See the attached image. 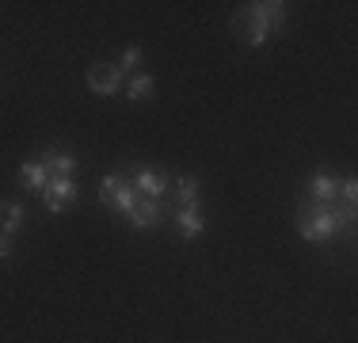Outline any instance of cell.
Masks as SVG:
<instances>
[{
	"mask_svg": "<svg viewBox=\"0 0 358 343\" xmlns=\"http://www.w3.org/2000/svg\"><path fill=\"white\" fill-rule=\"evenodd\" d=\"M20 183L27 187V191L42 195V191H46V183H50V176H46V168H42L38 160H27V164L20 168Z\"/></svg>",
	"mask_w": 358,
	"mask_h": 343,
	"instance_id": "9c48e42d",
	"label": "cell"
},
{
	"mask_svg": "<svg viewBox=\"0 0 358 343\" xmlns=\"http://www.w3.org/2000/svg\"><path fill=\"white\" fill-rule=\"evenodd\" d=\"M176 191H179V210H199V179L194 176H179Z\"/></svg>",
	"mask_w": 358,
	"mask_h": 343,
	"instance_id": "30bf717a",
	"label": "cell"
},
{
	"mask_svg": "<svg viewBox=\"0 0 358 343\" xmlns=\"http://www.w3.org/2000/svg\"><path fill=\"white\" fill-rule=\"evenodd\" d=\"M282 15H286V8L278 4H271V0H263V4H248V8H241L236 12V20H233V27L241 31V38H244V46H263L267 42V34L282 23Z\"/></svg>",
	"mask_w": 358,
	"mask_h": 343,
	"instance_id": "7a4b0ae2",
	"label": "cell"
},
{
	"mask_svg": "<svg viewBox=\"0 0 358 343\" xmlns=\"http://www.w3.org/2000/svg\"><path fill=\"white\" fill-rule=\"evenodd\" d=\"M88 88L99 96H115L122 88V69L118 65H92L88 69Z\"/></svg>",
	"mask_w": 358,
	"mask_h": 343,
	"instance_id": "8992f818",
	"label": "cell"
},
{
	"mask_svg": "<svg viewBox=\"0 0 358 343\" xmlns=\"http://www.w3.org/2000/svg\"><path fill=\"white\" fill-rule=\"evenodd\" d=\"M202 225H206V221H202V214L199 210H179V221H176V229H179V237H199L202 233Z\"/></svg>",
	"mask_w": 358,
	"mask_h": 343,
	"instance_id": "7c38bea8",
	"label": "cell"
},
{
	"mask_svg": "<svg viewBox=\"0 0 358 343\" xmlns=\"http://www.w3.org/2000/svg\"><path fill=\"white\" fill-rule=\"evenodd\" d=\"M99 195H103L107 206H115V210L122 214L126 206H130V199H134L130 176H103V183H99Z\"/></svg>",
	"mask_w": 358,
	"mask_h": 343,
	"instance_id": "5b68a950",
	"label": "cell"
},
{
	"mask_svg": "<svg viewBox=\"0 0 358 343\" xmlns=\"http://www.w3.org/2000/svg\"><path fill=\"white\" fill-rule=\"evenodd\" d=\"M152 88H157V80H152L149 73H141V76H134V80H130V88H126V96H130V99H145Z\"/></svg>",
	"mask_w": 358,
	"mask_h": 343,
	"instance_id": "4fadbf2b",
	"label": "cell"
},
{
	"mask_svg": "<svg viewBox=\"0 0 358 343\" xmlns=\"http://www.w3.org/2000/svg\"><path fill=\"white\" fill-rule=\"evenodd\" d=\"M355 199H358V183L351 176L336 179V176H313L305 187V202L297 210V233L313 244H328L339 229H347L355 221Z\"/></svg>",
	"mask_w": 358,
	"mask_h": 343,
	"instance_id": "6da1fadb",
	"label": "cell"
},
{
	"mask_svg": "<svg viewBox=\"0 0 358 343\" xmlns=\"http://www.w3.org/2000/svg\"><path fill=\"white\" fill-rule=\"evenodd\" d=\"M38 199H42V206H46L50 214H65V210H69V206L76 202V183H73V176L50 179L46 191H42Z\"/></svg>",
	"mask_w": 358,
	"mask_h": 343,
	"instance_id": "277c9868",
	"label": "cell"
},
{
	"mask_svg": "<svg viewBox=\"0 0 358 343\" xmlns=\"http://www.w3.org/2000/svg\"><path fill=\"white\" fill-rule=\"evenodd\" d=\"M130 183L138 187L141 195H149V199H164V191H168V176L164 172H152V168H138L130 176Z\"/></svg>",
	"mask_w": 358,
	"mask_h": 343,
	"instance_id": "52a82bcc",
	"label": "cell"
},
{
	"mask_svg": "<svg viewBox=\"0 0 358 343\" xmlns=\"http://www.w3.org/2000/svg\"><path fill=\"white\" fill-rule=\"evenodd\" d=\"M138 62H141V50H138V46H130V50L122 54V62H118V69L126 73V69H130V65H138Z\"/></svg>",
	"mask_w": 358,
	"mask_h": 343,
	"instance_id": "5bb4252c",
	"label": "cell"
},
{
	"mask_svg": "<svg viewBox=\"0 0 358 343\" xmlns=\"http://www.w3.org/2000/svg\"><path fill=\"white\" fill-rule=\"evenodd\" d=\"M126 221H130L134 229H149V225H157L160 221V199H149V195H141L138 187H134V199H130V206H126Z\"/></svg>",
	"mask_w": 358,
	"mask_h": 343,
	"instance_id": "3957f363",
	"label": "cell"
},
{
	"mask_svg": "<svg viewBox=\"0 0 358 343\" xmlns=\"http://www.w3.org/2000/svg\"><path fill=\"white\" fill-rule=\"evenodd\" d=\"M8 252H12V237H4V233H0V260H4Z\"/></svg>",
	"mask_w": 358,
	"mask_h": 343,
	"instance_id": "9a60e30c",
	"label": "cell"
},
{
	"mask_svg": "<svg viewBox=\"0 0 358 343\" xmlns=\"http://www.w3.org/2000/svg\"><path fill=\"white\" fill-rule=\"evenodd\" d=\"M20 221H23V206H20V202H0V233H4V237H15Z\"/></svg>",
	"mask_w": 358,
	"mask_h": 343,
	"instance_id": "8fae6325",
	"label": "cell"
},
{
	"mask_svg": "<svg viewBox=\"0 0 358 343\" xmlns=\"http://www.w3.org/2000/svg\"><path fill=\"white\" fill-rule=\"evenodd\" d=\"M42 168H46V176L50 179H57V176H73V168H76V160L69 157V153H57V149H50L46 157L38 160Z\"/></svg>",
	"mask_w": 358,
	"mask_h": 343,
	"instance_id": "ba28073f",
	"label": "cell"
}]
</instances>
